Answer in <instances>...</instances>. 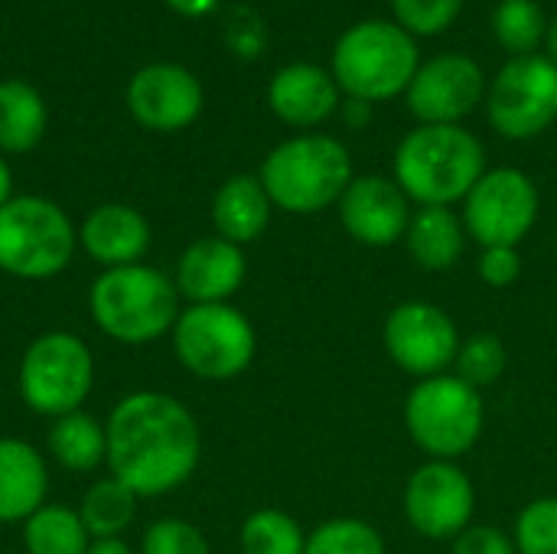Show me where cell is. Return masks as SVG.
<instances>
[{
	"instance_id": "1f68e13d",
	"label": "cell",
	"mask_w": 557,
	"mask_h": 554,
	"mask_svg": "<svg viewBox=\"0 0 557 554\" xmlns=\"http://www.w3.org/2000/svg\"><path fill=\"white\" fill-rule=\"evenodd\" d=\"M140 554H212L209 539L186 519L166 516L144 529Z\"/></svg>"
},
{
	"instance_id": "7402d4cb",
	"label": "cell",
	"mask_w": 557,
	"mask_h": 554,
	"mask_svg": "<svg viewBox=\"0 0 557 554\" xmlns=\"http://www.w3.org/2000/svg\"><path fill=\"white\" fill-rule=\"evenodd\" d=\"M467 238V225L454 206H418L405 232V248L421 271L441 274L463 258Z\"/></svg>"
},
{
	"instance_id": "ffe728a7",
	"label": "cell",
	"mask_w": 557,
	"mask_h": 554,
	"mask_svg": "<svg viewBox=\"0 0 557 554\" xmlns=\"http://www.w3.org/2000/svg\"><path fill=\"white\" fill-rule=\"evenodd\" d=\"M49 496V467L23 438H0V526H23Z\"/></svg>"
},
{
	"instance_id": "2e32d148",
	"label": "cell",
	"mask_w": 557,
	"mask_h": 554,
	"mask_svg": "<svg viewBox=\"0 0 557 554\" xmlns=\"http://www.w3.org/2000/svg\"><path fill=\"white\" fill-rule=\"evenodd\" d=\"M127 108L147 131L173 134L189 127L202 111L199 78L176 62L144 65L127 85Z\"/></svg>"
},
{
	"instance_id": "44dd1931",
	"label": "cell",
	"mask_w": 557,
	"mask_h": 554,
	"mask_svg": "<svg viewBox=\"0 0 557 554\" xmlns=\"http://www.w3.org/2000/svg\"><path fill=\"white\" fill-rule=\"evenodd\" d=\"M271 212H274V202H271L268 189L261 186L258 176H248V173L228 176L212 196L215 235L232 245H242V248L258 242L268 232Z\"/></svg>"
},
{
	"instance_id": "7c38bea8",
	"label": "cell",
	"mask_w": 557,
	"mask_h": 554,
	"mask_svg": "<svg viewBox=\"0 0 557 554\" xmlns=\"http://www.w3.org/2000/svg\"><path fill=\"white\" fill-rule=\"evenodd\" d=\"M382 343L388 359L401 372L414 379H431L454 369L463 340L454 317L444 307L431 300H405L388 310L382 327Z\"/></svg>"
},
{
	"instance_id": "e0dca14e",
	"label": "cell",
	"mask_w": 557,
	"mask_h": 554,
	"mask_svg": "<svg viewBox=\"0 0 557 554\" xmlns=\"http://www.w3.org/2000/svg\"><path fill=\"white\" fill-rule=\"evenodd\" d=\"M248 278V258L242 245L219 235L196 238L183 248L173 284L186 304H232Z\"/></svg>"
},
{
	"instance_id": "52a82bcc",
	"label": "cell",
	"mask_w": 557,
	"mask_h": 554,
	"mask_svg": "<svg viewBox=\"0 0 557 554\" xmlns=\"http://www.w3.org/2000/svg\"><path fill=\"white\" fill-rule=\"evenodd\" d=\"M78 248V232L62 206L46 196H13L0 209V271L20 281L62 274Z\"/></svg>"
},
{
	"instance_id": "3957f363",
	"label": "cell",
	"mask_w": 557,
	"mask_h": 554,
	"mask_svg": "<svg viewBox=\"0 0 557 554\" xmlns=\"http://www.w3.org/2000/svg\"><path fill=\"white\" fill-rule=\"evenodd\" d=\"M180 291L170 274L153 264H127L101 271L88 287V313L95 327L124 346H147L180 317Z\"/></svg>"
},
{
	"instance_id": "ab89813d",
	"label": "cell",
	"mask_w": 557,
	"mask_h": 554,
	"mask_svg": "<svg viewBox=\"0 0 557 554\" xmlns=\"http://www.w3.org/2000/svg\"><path fill=\"white\" fill-rule=\"evenodd\" d=\"M10 199H13V173H10V167H7V160H3V153H0V209H3Z\"/></svg>"
},
{
	"instance_id": "8992f818",
	"label": "cell",
	"mask_w": 557,
	"mask_h": 554,
	"mask_svg": "<svg viewBox=\"0 0 557 554\" xmlns=\"http://www.w3.org/2000/svg\"><path fill=\"white\" fill-rule=\"evenodd\" d=\"M405 428L428 460H460L483 438V395L454 372L418 379L405 398Z\"/></svg>"
},
{
	"instance_id": "d4e9b609",
	"label": "cell",
	"mask_w": 557,
	"mask_h": 554,
	"mask_svg": "<svg viewBox=\"0 0 557 554\" xmlns=\"http://www.w3.org/2000/svg\"><path fill=\"white\" fill-rule=\"evenodd\" d=\"M88 545H91V535L78 509L46 503L23 522L26 554H88Z\"/></svg>"
},
{
	"instance_id": "8fae6325",
	"label": "cell",
	"mask_w": 557,
	"mask_h": 554,
	"mask_svg": "<svg viewBox=\"0 0 557 554\" xmlns=\"http://www.w3.org/2000/svg\"><path fill=\"white\" fill-rule=\"evenodd\" d=\"M542 212L539 186L529 173L516 167H496L480 176V183L463 199V225L480 248L509 245L519 248L535 229Z\"/></svg>"
},
{
	"instance_id": "9a60e30c",
	"label": "cell",
	"mask_w": 557,
	"mask_h": 554,
	"mask_svg": "<svg viewBox=\"0 0 557 554\" xmlns=\"http://www.w3.org/2000/svg\"><path fill=\"white\" fill-rule=\"evenodd\" d=\"M336 209L349 238L366 248H392L405 242L408 222L414 216L411 199L395 183V176H375V173L352 176Z\"/></svg>"
},
{
	"instance_id": "83f0119b",
	"label": "cell",
	"mask_w": 557,
	"mask_h": 554,
	"mask_svg": "<svg viewBox=\"0 0 557 554\" xmlns=\"http://www.w3.org/2000/svg\"><path fill=\"white\" fill-rule=\"evenodd\" d=\"M493 33L503 49L532 56L539 46H545L548 16L535 0H503L493 13Z\"/></svg>"
},
{
	"instance_id": "277c9868",
	"label": "cell",
	"mask_w": 557,
	"mask_h": 554,
	"mask_svg": "<svg viewBox=\"0 0 557 554\" xmlns=\"http://www.w3.org/2000/svg\"><path fill=\"white\" fill-rule=\"evenodd\" d=\"M352 176L349 150L330 134H297L277 144L258 173L274 209L294 216H313L336 206Z\"/></svg>"
},
{
	"instance_id": "5bb4252c",
	"label": "cell",
	"mask_w": 557,
	"mask_h": 554,
	"mask_svg": "<svg viewBox=\"0 0 557 554\" xmlns=\"http://www.w3.org/2000/svg\"><path fill=\"white\" fill-rule=\"evenodd\" d=\"M405 98L421 124H460L486 98V78L470 56L441 52L418 65Z\"/></svg>"
},
{
	"instance_id": "74e56055",
	"label": "cell",
	"mask_w": 557,
	"mask_h": 554,
	"mask_svg": "<svg viewBox=\"0 0 557 554\" xmlns=\"http://www.w3.org/2000/svg\"><path fill=\"white\" fill-rule=\"evenodd\" d=\"M166 3L183 16H206L219 0H166Z\"/></svg>"
},
{
	"instance_id": "603a6c76",
	"label": "cell",
	"mask_w": 557,
	"mask_h": 554,
	"mask_svg": "<svg viewBox=\"0 0 557 554\" xmlns=\"http://www.w3.org/2000/svg\"><path fill=\"white\" fill-rule=\"evenodd\" d=\"M49 457L69 470V473H91L101 464H108V434L104 421H98L88 411L62 415L46 431Z\"/></svg>"
},
{
	"instance_id": "9c48e42d",
	"label": "cell",
	"mask_w": 557,
	"mask_h": 554,
	"mask_svg": "<svg viewBox=\"0 0 557 554\" xmlns=\"http://www.w3.org/2000/svg\"><path fill=\"white\" fill-rule=\"evenodd\" d=\"M95 389V356L75 333L52 330L36 336L20 359V398L29 411L55 421L82 411Z\"/></svg>"
},
{
	"instance_id": "4316f807",
	"label": "cell",
	"mask_w": 557,
	"mask_h": 554,
	"mask_svg": "<svg viewBox=\"0 0 557 554\" xmlns=\"http://www.w3.org/2000/svg\"><path fill=\"white\" fill-rule=\"evenodd\" d=\"M238 542L245 554H304L307 532L284 509H258L242 522Z\"/></svg>"
},
{
	"instance_id": "e575fe53",
	"label": "cell",
	"mask_w": 557,
	"mask_h": 554,
	"mask_svg": "<svg viewBox=\"0 0 557 554\" xmlns=\"http://www.w3.org/2000/svg\"><path fill=\"white\" fill-rule=\"evenodd\" d=\"M450 554H519L512 535H506L499 526H486V522H473L467 526L457 539H454V552Z\"/></svg>"
},
{
	"instance_id": "cb8c5ba5",
	"label": "cell",
	"mask_w": 557,
	"mask_h": 554,
	"mask_svg": "<svg viewBox=\"0 0 557 554\" xmlns=\"http://www.w3.org/2000/svg\"><path fill=\"white\" fill-rule=\"evenodd\" d=\"M46 124V101L29 82H0V153H29L42 140Z\"/></svg>"
},
{
	"instance_id": "d6986e66",
	"label": "cell",
	"mask_w": 557,
	"mask_h": 554,
	"mask_svg": "<svg viewBox=\"0 0 557 554\" xmlns=\"http://www.w3.org/2000/svg\"><path fill=\"white\" fill-rule=\"evenodd\" d=\"M268 104L284 124L310 131L339 111V85L326 69L313 62H294L271 78Z\"/></svg>"
},
{
	"instance_id": "836d02e7",
	"label": "cell",
	"mask_w": 557,
	"mask_h": 554,
	"mask_svg": "<svg viewBox=\"0 0 557 554\" xmlns=\"http://www.w3.org/2000/svg\"><path fill=\"white\" fill-rule=\"evenodd\" d=\"M476 274H480V281L486 287H496V291L512 287L522 278V255H519V248H509V245L483 248L480 261H476Z\"/></svg>"
},
{
	"instance_id": "8d00e7d4",
	"label": "cell",
	"mask_w": 557,
	"mask_h": 554,
	"mask_svg": "<svg viewBox=\"0 0 557 554\" xmlns=\"http://www.w3.org/2000/svg\"><path fill=\"white\" fill-rule=\"evenodd\" d=\"M339 108H343V121L349 127H366L369 118H372V104L362 101V98H346V104H339Z\"/></svg>"
},
{
	"instance_id": "60d3db41",
	"label": "cell",
	"mask_w": 557,
	"mask_h": 554,
	"mask_svg": "<svg viewBox=\"0 0 557 554\" xmlns=\"http://www.w3.org/2000/svg\"><path fill=\"white\" fill-rule=\"evenodd\" d=\"M545 56L557 65V16L548 20V33H545Z\"/></svg>"
},
{
	"instance_id": "4dcf8cb0",
	"label": "cell",
	"mask_w": 557,
	"mask_h": 554,
	"mask_svg": "<svg viewBox=\"0 0 557 554\" xmlns=\"http://www.w3.org/2000/svg\"><path fill=\"white\" fill-rule=\"evenodd\" d=\"M512 542L519 554H557V496H539L519 513Z\"/></svg>"
},
{
	"instance_id": "ba28073f",
	"label": "cell",
	"mask_w": 557,
	"mask_h": 554,
	"mask_svg": "<svg viewBox=\"0 0 557 554\" xmlns=\"http://www.w3.org/2000/svg\"><path fill=\"white\" fill-rule=\"evenodd\" d=\"M170 340L180 366L206 382H232L245 376L258 353V333L235 304L183 307Z\"/></svg>"
},
{
	"instance_id": "ac0fdd59",
	"label": "cell",
	"mask_w": 557,
	"mask_h": 554,
	"mask_svg": "<svg viewBox=\"0 0 557 554\" xmlns=\"http://www.w3.org/2000/svg\"><path fill=\"white\" fill-rule=\"evenodd\" d=\"M78 245L91 261L101 264V271L140 264L150 248V222L127 202H104L82 219Z\"/></svg>"
},
{
	"instance_id": "484cf974",
	"label": "cell",
	"mask_w": 557,
	"mask_h": 554,
	"mask_svg": "<svg viewBox=\"0 0 557 554\" xmlns=\"http://www.w3.org/2000/svg\"><path fill=\"white\" fill-rule=\"evenodd\" d=\"M137 503L140 500L121 480L104 477L85 493L78 516L91 539H121L137 516Z\"/></svg>"
},
{
	"instance_id": "4fadbf2b",
	"label": "cell",
	"mask_w": 557,
	"mask_h": 554,
	"mask_svg": "<svg viewBox=\"0 0 557 554\" xmlns=\"http://www.w3.org/2000/svg\"><path fill=\"white\" fill-rule=\"evenodd\" d=\"M405 519L431 542H454L476 513V487L457 460H428L405 483Z\"/></svg>"
},
{
	"instance_id": "6da1fadb",
	"label": "cell",
	"mask_w": 557,
	"mask_h": 554,
	"mask_svg": "<svg viewBox=\"0 0 557 554\" xmlns=\"http://www.w3.org/2000/svg\"><path fill=\"white\" fill-rule=\"evenodd\" d=\"M108 470L137 500H153L189 483L202 460L196 415L166 392L124 395L108 421Z\"/></svg>"
},
{
	"instance_id": "f1b7e54d",
	"label": "cell",
	"mask_w": 557,
	"mask_h": 554,
	"mask_svg": "<svg viewBox=\"0 0 557 554\" xmlns=\"http://www.w3.org/2000/svg\"><path fill=\"white\" fill-rule=\"evenodd\" d=\"M304 554H388L382 532L356 516H336L307 532Z\"/></svg>"
},
{
	"instance_id": "f546056e",
	"label": "cell",
	"mask_w": 557,
	"mask_h": 554,
	"mask_svg": "<svg viewBox=\"0 0 557 554\" xmlns=\"http://www.w3.org/2000/svg\"><path fill=\"white\" fill-rule=\"evenodd\" d=\"M509 369V353L506 343L496 333H473L460 343L457 359H454V376L473 385L476 392L496 385Z\"/></svg>"
},
{
	"instance_id": "d590c367",
	"label": "cell",
	"mask_w": 557,
	"mask_h": 554,
	"mask_svg": "<svg viewBox=\"0 0 557 554\" xmlns=\"http://www.w3.org/2000/svg\"><path fill=\"white\" fill-rule=\"evenodd\" d=\"M228 42H232L235 52L255 56V52H261V46H264V26H261L251 13H245V23H242L238 29L228 33Z\"/></svg>"
},
{
	"instance_id": "30bf717a",
	"label": "cell",
	"mask_w": 557,
	"mask_h": 554,
	"mask_svg": "<svg viewBox=\"0 0 557 554\" xmlns=\"http://www.w3.org/2000/svg\"><path fill=\"white\" fill-rule=\"evenodd\" d=\"M490 124L506 140H532L557 121V65L548 56H516L486 91Z\"/></svg>"
},
{
	"instance_id": "5b68a950",
	"label": "cell",
	"mask_w": 557,
	"mask_h": 554,
	"mask_svg": "<svg viewBox=\"0 0 557 554\" xmlns=\"http://www.w3.org/2000/svg\"><path fill=\"white\" fill-rule=\"evenodd\" d=\"M418 65V42L395 20H362L349 26L333 49V78L339 91L369 104L405 95Z\"/></svg>"
},
{
	"instance_id": "7a4b0ae2",
	"label": "cell",
	"mask_w": 557,
	"mask_h": 554,
	"mask_svg": "<svg viewBox=\"0 0 557 554\" xmlns=\"http://www.w3.org/2000/svg\"><path fill=\"white\" fill-rule=\"evenodd\" d=\"M486 173V150L463 124H418L395 150V183L418 206H454Z\"/></svg>"
},
{
	"instance_id": "f35d334b",
	"label": "cell",
	"mask_w": 557,
	"mask_h": 554,
	"mask_svg": "<svg viewBox=\"0 0 557 554\" xmlns=\"http://www.w3.org/2000/svg\"><path fill=\"white\" fill-rule=\"evenodd\" d=\"M88 554H134L124 539H91Z\"/></svg>"
},
{
	"instance_id": "d6a6232c",
	"label": "cell",
	"mask_w": 557,
	"mask_h": 554,
	"mask_svg": "<svg viewBox=\"0 0 557 554\" xmlns=\"http://www.w3.org/2000/svg\"><path fill=\"white\" fill-rule=\"evenodd\" d=\"M463 10V0H392L395 23L411 36L444 33Z\"/></svg>"
}]
</instances>
